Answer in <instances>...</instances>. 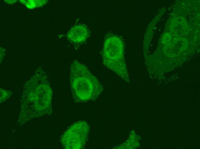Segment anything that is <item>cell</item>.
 I'll return each instance as SVG.
<instances>
[{"mask_svg": "<svg viewBox=\"0 0 200 149\" xmlns=\"http://www.w3.org/2000/svg\"><path fill=\"white\" fill-rule=\"evenodd\" d=\"M89 130L87 123L84 121L76 122L65 132L62 138L64 148L69 149L84 148Z\"/></svg>", "mask_w": 200, "mask_h": 149, "instance_id": "cell-3", "label": "cell"}, {"mask_svg": "<svg viewBox=\"0 0 200 149\" xmlns=\"http://www.w3.org/2000/svg\"><path fill=\"white\" fill-rule=\"evenodd\" d=\"M89 33L87 26L85 24H79L71 28L68 32L67 36L72 42L79 43L86 39Z\"/></svg>", "mask_w": 200, "mask_h": 149, "instance_id": "cell-4", "label": "cell"}, {"mask_svg": "<svg viewBox=\"0 0 200 149\" xmlns=\"http://www.w3.org/2000/svg\"><path fill=\"white\" fill-rule=\"evenodd\" d=\"M70 83L73 98L76 103L96 99L103 90L96 77L85 65L74 60L70 71Z\"/></svg>", "mask_w": 200, "mask_h": 149, "instance_id": "cell-1", "label": "cell"}, {"mask_svg": "<svg viewBox=\"0 0 200 149\" xmlns=\"http://www.w3.org/2000/svg\"><path fill=\"white\" fill-rule=\"evenodd\" d=\"M124 43L120 38L106 35L102 51L104 65L126 82H130L129 76L124 57Z\"/></svg>", "mask_w": 200, "mask_h": 149, "instance_id": "cell-2", "label": "cell"}]
</instances>
